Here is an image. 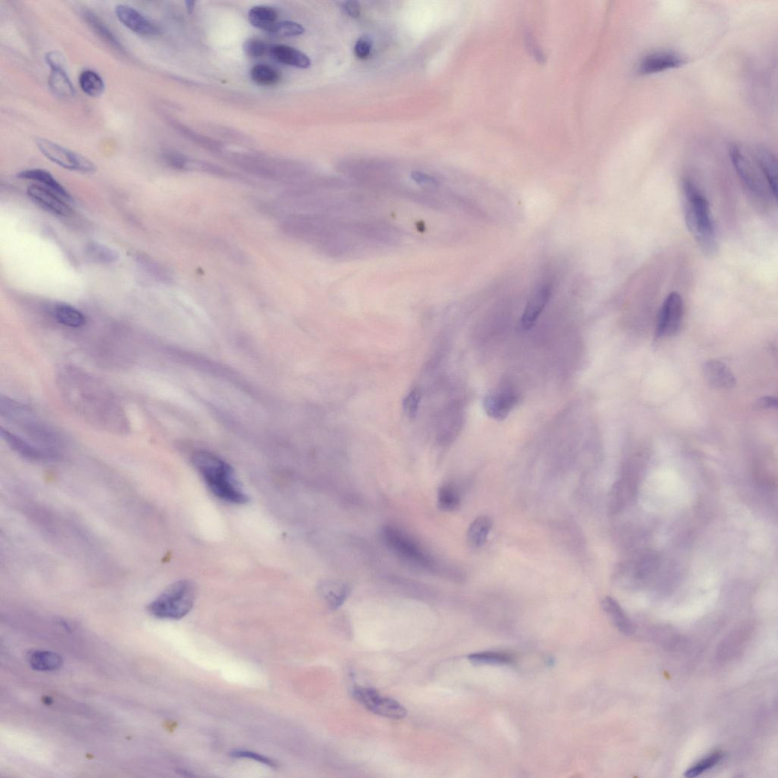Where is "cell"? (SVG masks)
<instances>
[{
  "instance_id": "1",
  "label": "cell",
  "mask_w": 778,
  "mask_h": 778,
  "mask_svg": "<svg viewBox=\"0 0 778 778\" xmlns=\"http://www.w3.org/2000/svg\"><path fill=\"white\" fill-rule=\"evenodd\" d=\"M57 384L68 406L84 422L115 435L130 432L129 418L118 398L98 378L67 366L59 371Z\"/></svg>"
},
{
  "instance_id": "2",
  "label": "cell",
  "mask_w": 778,
  "mask_h": 778,
  "mask_svg": "<svg viewBox=\"0 0 778 778\" xmlns=\"http://www.w3.org/2000/svg\"><path fill=\"white\" fill-rule=\"evenodd\" d=\"M682 191L684 217L690 234L704 254H716L718 240L707 198L689 179L683 181Z\"/></svg>"
},
{
  "instance_id": "3",
  "label": "cell",
  "mask_w": 778,
  "mask_h": 778,
  "mask_svg": "<svg viewBox=\"0 0 778 778\" xmlns=\"http://www.w3.org/2000/svg\"><path fill=\"white\" fill-rule=\"evenodd\" d=\"M193 463L206 485L218 498L233 504H244L248 497L241 487L235 473L226 461L212 452L197 451Z\"/></svg>"
},
{
  "instance_id": "4",
  "label": "cell",
  "mask_w": 778,
  "mask_h": 778,
  "mask_svg": "<svg viewBox=\"0 0 778 778\" xmlns=\"http://www.w3.org/2000/svg\"><path fill=\"white\" fill-rule=\"evenodd\" d=\"M0 414L30 439L31 443L59 452L62 439L57 431L41 420L31 409L13 399L1 396Z\"/></svg>"
},
{
  "instance_id": "5",
  "label": "cell",
  "mask_w": 778,
  "mask_h": 778,
  "mask_svg": "<svg viewBox=\"0 0 778 778\" xmlns=\"http://www.w3.org/2000/svg\"><path fill=\"white\" fill-rule=\"evenodd\" d=\"M196 598V588L192 582L178 581L168 586L149 604L148 611L159 619H181L191 611Z\"/></svg>"
},
{
  "instance_id": "6",
  "label": "cell",
  "mask_w": 778,
  "mask_h": 778,
  "mask_svg": "<svg viewBox=\"0 0 778 778\" xmlns=\"http://www.w3.org/2000/svg\"><path fill=\"white\" fill-rule=\"evenodd\" d=\"M731 160L745 191L755 203L763 207L774 198L760 168L739 147H733Z\"/></svg>"
},
{
  "instance_id": "7",
  "label": "cell",
  "mask_w": 778,
  "mask_h": 778,
  "mask_svg": "<svg viewBox=\"0 0 778 778\" xmlns=\"http://www.w3.org/2000/svg\"><path fill=\"white\" fill-rule=\"evenodd\" d=\"M35 143L39 151L48 160L66 170L82 174H93L96 171V166L86 157L55 142L38 138Z\"/></svg>"
},
{
  "instance_id": "8",
  "label": "cell",
  "mask_w": 778,
  "mask_h": 778,
  "mask_svg": "<svg viewBox=\"0 0 778 778\" xmlns=\"http://www.w3.org/2000/svg\"><path fill=\"white\" fill-rule=\"evenodd\" d=\"M353 695L364 708L377 716L393 719H402L407 716V711L402 704L381 695L373 688L356 687Z\"/></svg>"
},
{
  "instance_id": "9",
  "label": "cell",
  "mask_w": 778,
  "mask_h": 778,
  "mask_svg": "<svg viewBox=\"0 0 778 778\" xmlns=\"http://www.w3.org/2000/svg\"><path fill=\"white\" fill-rule=\"evenodd\" d=\"M383 537L386 544L405 560L420 566L431 567L433 562L419 546L401 530L388 526Z\"/></svg>"
},
{
  "instance_id": "10",
  "label": "cell",
  "mask_w": 778,
  "mask_h": 778,
  "mask_svg": "<svg viewBox=\"0 0 778 778\" xmlns=\"http://www.w3.org/2000/svg\"><path fill=\"white\" fill-rule=\"evenodd\" d=\"M684 315V303L680 294L672 291L668 294L658 315L656 329L658 339L671 337L680 330Z\"/></svg>"
},
{
  "instance_id": "11",
  "label": "cell",
  "mask_w": 778,
  "mask_h": 778,
  "mask_svg": "<svg viewBox=\"0 0 778 778\" xmlns=\"http://www.w3.org/2000/svg\"><path fill=\"white\" fill-rule=\"evenodd\" d=\"M0 434L10 449L26 459L33 461H50L56 460L60 456L59 452L38 446L4 427L0 429Z\"/></svg>"
},
{
  "instance_id": "12",
  "label": "cell",
  "mask_w": 778,
  "mask_h": 778,
  "mask_svg": "<svg viewBox=\"0 0 778 778\" xmlns=\"http://www.w3.org/2000/svg\"><path fill=\"white\" fill-rule=\"evenodd\" d=\"M687 60L677 52L659 50L646 55L641 60L638 73L641 76H650L670 69L680 68Z\"/></svg>"
},
{
  "instance_id": "13",
  "label": "cell",
  "mask_w": 778,
  "mask_h": 778,
  "mask_svg": "<svg viewBox=\"0 0 778 778\" xmlns=\"http://www.w3.org/2000/svg\"><path fill=\"white\" fill-rule=\"evenodd\" d=\"M115 14L120 22L133 33L144 37L159 35L161 29L151 19L139 10L128 5L120 4L115 9Z\"/></svg>"
},
{
  "instance_id": "14",
  "label": "cell",
  "mask_w": 778,
  "mask_h": 778,
  "mask_svg": "<svg viewBox=\"0 0 778 778\" xmlns=\"http://www.w3.org/2000/svg\"><path fill=\"white\" fill-rule=\"evenodd\" d=\"M519 395L514 389L506 387L487 395L483 399V408L487 415L494 419H506L517 406Z\"/></svg>"
},
{
  "instance_id": "15",
  "label": "cell",
  "mask_w": 778,
  "mask_h": 778,
  "mask_svg": "<svg viewBox=\"0 0 778 778\" xmlns=\"http://www.w3.org/2000/svg\"><path fill=\"white\" fill-rule=\"evenodd\" d=\"M27 194L31 201L52 215L67 217L71 213L67 202L44 186L30 185L27 188Z\"/></svg>"
},
{
  "instance_id": "16",
  "label": "cell",
  "mask_w": 778,
  "mask_h": 778,
  "mask_svg": "<svg viewBox=\"0 0 778 778\" xmlns=\"http://www.w3.org/2000/svg\"><path fill=\"white\" fill-rule=\"evenodd\" d=\"M551 293L552 287L548 282L542 283L534 289L520 321L522 330L528 331L534 327L548 303Z\"/></svg>"
},
{
  "instance_id": "17",
  "label": "cell",
  "mask_w": 778,
  "mask_h": 778,
  "mask_svg": "<svg viewBox=\"0 0 778 778\" xmlns=\"http://www.w3.org/2000/svg\"><path fill=\"white\" fill-rule=\"evenodd\" d=\"M17 177L22 179V180L36 182L38 185L55 193L67 203L72 201V197L68 191L57 181L54 176L45 170L39 169V168L28 169L18 173Z\"/></svg>"
},
{
  "instance_id": "18",
  "label": "cell",
  "mask_w": 778,
  "mask_h": 778,
  "mask_svg": "<svg viewBox=\"0 0 778 778\" xmlns=\"http://www.w3.org/2000/svg\"><path fill=\"white\" fill-rule=\"evenodd\" d=\"M703 373L714 388L730 389L735 385V378L730 368L720 361L711 360L704 363Z\"/></svg>"
},
{
  "instance_id": "19",
  "label": "cell",
  "mask_w": 778,
  "mask_h": 778,
  "mask_svg": "<svg viewBox=\"0 0 778 778\" xmlns=\"http://www.w3.org/2000/svg\"><path fill=\"white\" fill-rule=\"evenodd\" d=\"M755 162L760 168L767 186H769L773 198L777 199V162L776 157L769 150L760 147L755 151Z\"/></svg>"
},
{
  "instance_id": "20",
  "label": "cell",
  "mask_w": 778,
  "mask_h": 778,
  "mask_svg": "<svg viewBox=\"0 0 778 778\" xmlns=\"http://www.w3.org/2000/svg\"><path fill=\"white\" fill-rule=\"evenodd\" d=\"M48 86L55 96L62 99H71L76 96V90L66 71L65 67L50 68Z\"/></svg>"
},
{
  "instance_id": "21",
  "label": "cell",
  "mask_w": 778,
  "mask_h": 778,
  "mask_svg": "<svg viewBox=\"0 0 778 778\" xmlns=\"http://www.w3.org/2000/svg\"><path fill=\"white\" fill-rule=\"evenodd\" d=\"M271 56L283 64L308 69L311 65L310 59L303 52L286 45H275L270 47Z\"/></svg>"
},
{
  "instance_id": "22",
  "label": "cell",
  "mask_w": 778,
  "mask_h": 778,
  "mask_svg": "<svg viewBox=\"0 0 778 778\" xmlns=\"http://www.w3.org/2000/svg\"><path fill=\"white\" fill-rule=\"evenodd\" d=\"M603 609L620 633L633 635L635 628L621 606L611 597H606L602 603Z\"/></svg>"
},
{
  "instance_id": "23",
  "label": "cell",
  "mask_w": 778,
  "mask_h": 778,
  "mask_svg": "<svg viewBox=\"0 0 778 778\" xmlns=\"http://www.w3.org/2000/svg\"><path fill=\"white\" fill-rule=\"evenodd\" d=\"M27 660L30 667L38 671H55L62 665L61 656L50 650H30Z\"/></svg>"
},
{
  "instance_id": "24",
  "label": "cell",
  "mask_w": 778,
  "mask_h": 778,
  "mask_svg": "<svg viewBox=\"0 0 778 778\" xmlns=\"http://www.w3.org/2000/svg\"><path fill=\"white\" fill-rule=\"evenodd\" d=\"M492 527L491 519L486 515L478 517L473 521L467 533L468 543L475 548H481L487 543L488 536Z\"/></svg>"
},
{
  "instance_id": "25",
  "label": "cell",
  "mask_w": 778,
  "mask_h": 778,
  "mask_svg": "<svg viewBox=\"0 0 778 778\" xmlns=\"http://www.w3.org/2000/svg\"><path fill=\"white\" fill-rule=\"evenodd\" d=\"M249 20L252 26L271 33L277 24L278 12L269 6H256L249 10Z\"/></svg>"
},
{
  "instance_id": "26",
  "label": "cell",
  "mask_w": 778,
  "mask_h": 778,
  "mask_svg": "<svg viewBox=\"0 0 778 778\" xmlns=\"http://www.w3.org/2000/svg\"><path fill=\"white\" fill-rule=\"evenodd\" d=\"M54 313L56 320L67 327L79 329L86 324L85 315L67 303L57 304Z\"/></svg>"
},
{
  "instance_id": "27",
  "label": "cell",
  "mask_w": 778,
  "mask_h": 778,
  "mask_svg": "<svg viewBox=\"0 0 778 778\" xmlns=\"http://www.w3.org/2000/svg\"><path fill=\"white\" fill-rule=\"evenodd\" d=\"M84 252L88 259L96 264L108 265L114 264L120 258L119 252L99 242L89 241L84 247Z\"/></svg>"
},
{
  "instance_id": "28",
  "label": "cell",
  "mask_w": 778,
  "mask_h": 778,
  "mask_svg": "<svg viewBox=\"0 0 778 778\" xmlns=\"http://www.w3.org/2000/svg\"><path fill=\"white\" fill-rule=\"evenodd\" d=\"M321 593L329 607L338 609L349 597L351 590L348 585L331 581L322 585Z\"/></svg>"
},
{
  "instance_id": "29",
  "label": "cell",
  "mask_w": 778,
  "mask_h": 778,
  "mask_svg": "<svg viewBox=\"0 0 778 778\" xmlns=\"http://www.w3.org/2000/svg\"><path fill=\"white\" fill-rule=\"evenodd\" d=\"M83 18L86 20V22L92 28L103 40L106 42L111 47L121 50H123V45L120 44V40L115 36L113 31L105 24L103 21L96 15L89 10H85L83 12Z\"/></svg>"
},
{
  "instance_id": "30",
  "label": "cell",
  "mask_w": 778,
  "mask_h": 778,
  "mask_svg": "<svg viewBox=\"0 0 778 778\" xmlns=\"http://www.w3.org/2000/svg\"><path fill=\"white\" fill-rule=\"evenodd\" d=\"M81 89L88 96L98 98L105 90V83L98 72L91 69L84 70L79 77Z\"/></svg>"
},
{
  "instance_id": "31",
  "label": "cell",
  "mask_w": 778,
  "mask_h": 778,
  "mask_svg": "<svg viewBox=\"0 0 778 778\" xmlns=\"http://www.w3.org/2000/svg\"><path fill=\"white\" fill-rule=\"evenodd\" d=\"M438 507L445 512H453L459 508L461 497L458 489L452 485H444L438 491Z\"/></svg>"
},
{
  "instance_id": "32",
  "label": "cell",
  "mask_w": 778,
  "mask_h": 778,
  "mask_svg": "<svg viewBox=\"0 0 778 778\" xmlns=\"http://www.w3.org/2000/svg\"><path fill=\"white\" fill-rule=\"evenodd\" d=\"M250 75L252 80L261 86L275 85L280 79L279 72L275 68L264 64L254 67Z\"/></svg>"
},
{
  "instance_id": "33",
  "label": "cell",
  "mask_w": 778,
  "mask_h": 778,
  "mask_svg": "<svg viewBox=\"0 0 778 778\" xmlns=\"http://www.w3.org/2000/svg\"><path fill=\"white\" fill-rule=\"evenodd\" d=\"M472 663L478 665H509L514 661L510 654L500 653H482L468 657Z\"/></svg>"
},
{
  "instance_id": "34",
  "label": "cell",
  "mask_w": 778,
  "mask_h": 778,
  "mask_svg": "<svg viewBox=\"0 0 778 778\" xmlns=\"http://www.w3.org/2000/svg\"><path fill=\"white\" fill-rule=\"evenodd\" d=\"M723 753L722 752H716L706 757V759L699 762L695 765L690 767L689 770L685 772V777H696L704 772H706L713 767L718 765L723 759Z\"/></svg>"
},
{
  "instance_id": "35",
  "label": "cell",
  "mask_w": 778,
  "mask_h": 778,
  "mask_svg": "<svg viewBox=\"0 0 778 778\" xmlns=\"http://www.w3.org/2000/svg\"><path fill=\"white\" fill-rule=\"evenodd\" d=\"M304 33L305 29L300 24L286 21L277 23L271 34L279 37H292L303 35Z\"/></svg>"
},
{
  "instance_id": "36",
  "label": "cell",
  "mask_w": 778,
  "mask_h": 778,
  "mask_svg": "<svg viewBox=\"0 0 778 778\" xmlns=\"http://www.w3.org/2000/svg\"><path fill=\"white\" fill-rule=\"evenodd\" d=\"M420 400H422V394H420V391L417 388L410 391L405 398L403 408L405 413L409 418L412 419L417 416Z\"/></svg>"
},
{
  "instance_id": "37",
  "label": "cell",
  "mask_w": 778,
  "mask_h": 778,
  "mask_svg": "<svg viewBox=\"0 0 778 778\" xmlns=\"http://www.w3.org/2000/svg\"><path fill=\"white\" fill-rule=\"evenodd\" d=\"M269 49L265 41L257 38L248 39L244 45L246 54L252 57L264 56Z\"/></svg>"
},
{
  "instance_id": "38",
  "label": "cell",
  "mask_w": 778,
  "mask_h": 778,
  "mask_svg": "<svg viewBox=\"0 0 778 778\" xmlns=\"http://www.w3.org/2000/svg\"><path fill=\"white\" fill-rule=\"evenodd\" d=\"M230 755L235 759H249L254 760L261 764H264L270 767H277L278 764L273 760L269 758V757L258 754L254 752L246 751V750H235L230 753Z\"/></svg>"
},
{
  "instance_id": "39",
  "label": "cell",
  "mask_w": 778,
  "mask_h": 778,
  "mask_svg": "<svg viewBox=\"0 0 778 778\" xmlns=\"http://www.w3.org/2000/svg\"><path fill=\"white\" fill-rule=\"evenodd\" d=\"M372 41L369 37L363 36L356 41L354 52L357 57L365 59L369 57L372 50Z\"/></svg>"
},
{
  "instance_id": "40",
  "label": "cell",
  "mask_w": 778,
  "mask_h": 778,
  "mask_svg": "<svg viewBox=\"0 0 778 778\" xmlns=\"http://www.w3.org/2000/svg\"><path fill=\"white\" fill-rule=\"evenodd\" d=\"M164 160L175 169H184L186 164V157L176 153H167L164 155Z\"/></svg>"
},
{
  "instance_id": "41",
  "label": "cell",
  "mask_w": 778,
  "mask_h": 778,
  "mask_svg": "<svg viewBox=\"0 0 778 778\" xmlns=\"http://www.w3.org/2000/svg\"><path fill=\"white\" fill-rule=\"evenodd\" d=\"M412 178L413 180L420 186H435L438 185V181L434 177L427 174L422 172L415 171L412 174Z\"/></svg>"
},
{
  "instance_id": "42",
  "label": "cell",
  "mask_w": 778,
  "mask_h": 778,
  "mask_svg": "<svg viewBox=\"0 0 778 778\" xmlns=\"http://www.w3.org/2000/svg\"><path fill=\"white\" fill-rule=\"evenodd\" d=\"M45 60L47 64L50 67V68L57 67H65L64 58H63L62 55L57 51H51L47 52L45 57Z\"/></svg>"
},
{
  "instance_id": "43",
  "label": "cell",
  "mask_w": 778,
  "mask_h": 778,
  "mask_svg": "<svg viewBox=\"0 0 778 778\" xmlns=\"http://www.w3.org/2000/svg\"><path fill=\"white\" fill-rule=\"evenodd\" d=\"M344 12L352 18L359 17L361 15L360 4L356 1H348L343 4Z\"/></svg>"
},
{
  "instance_id": "44",
  "label": "cell",
  "mask_w": 778,
  "mask_h": 778,
  "mask_svg": "<svg viewBox=\"0 0 778 778\" xmlns=\"http://www.w3.org/2000/svg\"><path fill=\"white\" fill-rule=\"evenodd\" d=\"M756 406L761 409L777 408V399L773 397H764L756 402Z\"/></svg>"
},
{
  "instance_id": "45",
  "label": "cell",
  "mask_w": 778,
  "mask_h": 778,
  "mask_svg": "<svg viewBox=\"0 0 778 778\" xmlns=\"http://www.w3.org/2000/svg\"><path fill=\"white\" fill-rule=\"evenodd\" d=\"M185 4H186V7L188 10V12L189 13H193L194 8H195L196 2H194V1H186Z\"/></svg>"
}]
</instances>
